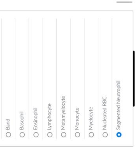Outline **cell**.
Returning <instances> with one entry per match:
<instances>
[{
  "mask_svg": "<svg viewBox=\"0 0 137 157\" xmlns=\"http://www.w3.org/2000/svg\"><path fill=\"white\" fill-rule=\"evenodd\" d=\"M122 136V134H121L120 132H118L116 134V136L118 137V138H120Z\"/></svg>",
  "mask_w": 137,
  "mask_h": 157,
  "instance_id": "1",
  "label": "cell"
},
{
  "mask_svg": "<svg viewBox=\"0 0 137 157\" xmlns=\"http://www.w3.org/2000/svg\"><path fill=\"white\" fill-rule=\"evenodd\" d=\"M103 136L104 137H106L107 136V132H104V134H103Z\"/></svg>",
  "mask_w": 137,
  "mask_h": 157,
  "instance_id": "2",
  "label": "cell"
},
{
  "mask_svg": "<svg viewBox=\"0 0 137 157\" xmlns=\"http://www.w3.org/2000/svg\"><path fill=\"white\" fill-rule=\"evenodd\" d=\"M89 135L90 137H93V136H94V134H93V132H91L90 133Z\"/></svg>",
  "mask_w": 137,
  "mask_h": 157,
  "instance_id": "3",
  "label": "cell"
}]
</instances>
